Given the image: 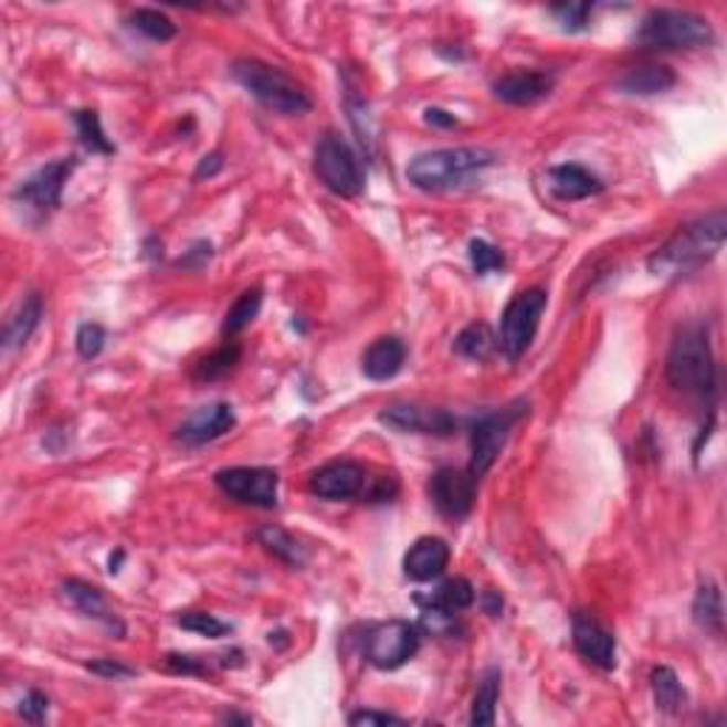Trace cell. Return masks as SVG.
I'll return each instance as SVG.
<instances>
[{"mask_svg": "<svg viewBox=\"0 0 727 727\" xmlns=\"http://www.w3.org/2000/svg\"><path fill=\"white\" fill-rule=\"evenodd\" d=\"M651 691H654V702L662 714L676 716L688 705V694L682 688L676 671L668 668V665H660V668L651 671Z\"/></svg>", "mask_w": 727, "mask_h": 727, "instance_id": "d4e9b609", "label": "cell"}, {"mask_svg": "<svg viewBox=\"0 0 727 727\" xmlns=\"http://www.w3.org/2000/svg\"><path fill=\"white\" fill-rule=\"evenodd\" d=\"M225 721H242V725H251V716H236V714H231V716H225Z\"/></svg>", "mask_w": 727, "mask_h": 727, "instance_id": "f6af8a7d", "label": "cell"}, {"mask_svg": "<svg viewBox=\"0 0 727 727\" xmlns=\"http://www.w3.org/2000/svg\"><path fill=\"white\" fill-rule=\"evenodd\" d=\"M259 310H262V291H259V287H251V291L242 293V296H239L236 302L231 305V310L225 313V322H222V333H225L228 338L239 336V333L245 330V327L251 325L253 318L259 316Z\"/></svg>", "mask_w": 727, "mask_h": 727, "instance_id": "4dcf8cb0", "label": "cell"}, {"mask_svg": "<svg viewBox=\"0 0 727 727\" xmlns=\"http://www.w3.org/2000/svg\"><path fill=\"white\" fill-rule=\"evenodd\" d=\"M727 236V213L714 211L708 217L682 225L674 236L649 259V271L662 278L688 276L719 256Z\"/></svg>", "mask_w": 727, "mask_h": 727, "instance_id": "6da1fadb", "label": "cell"}, {"mask_svg": "<svg viewBox=\"0 0 727 727\" xmlns=\"http://www.w3.org/2000/svg\"><path fill=\"white\" fill-rule=\"evenodd\" d=\"M421 649V629L410 620L378 622L364 636V660L378 671H398Z\"/></svg>", "mask_w": 727, "mask_h": 727, "instance_id": "52a82bcc", "label": "cell"}, {"mask_svg": "<svg viewBox=\"0 0 727 727\" xmlns=\"http://www.w3.org/2000/svg\"><path fill=\"white\" fill-rule=\"evenodd\" d=\"M477 600L475 594V586H472L466 577H455V580H446L441 582L435 591H430V594L423 597L418 594L415 602L421 605L423 611H441V614H461V611L472 609Z\"/></svg>", "mask_w": 727, "mask_h": 727, "instance_id": "603a6c76", "label": "cell"}, {"mask_svg": "<svg viewBox=\"0 0 727 727\" xmlns=\"http://www.w3.org/2000/svg\"><path fill=\"white\" fill-rule=\"evenodd\" d=\"M714 43V29L705 18L682 9H651L634 32V46L649 52L702 49Z\"/></svg>", "mask_w": 727, "mask_h": 727, "instance_id": "5b68a950", "label": "cell"}, {"mask_svg": "<svg viewBox=\"0 0 727 727\" xmlns=\"http://www.w3.org/2000/svg\"><path fill=\"white\" fill-rule=\"evenodd\" d=\"M239 86L251 92L267 112L282 114V117H298L313 108V99L296 80L282 69L262 63V60H236L231 69Z\"/></svg>", "mask_w": 727, "mask_h": 727, "instance_id": "277c9868", "label": "cell"}, {"mask_svg": "<svg viewBox=\"0 0 727 727\" xmlns=\"http://www.w3.org/2000/svg\"><path fill=\"white\" fill-rule=\"evenodd\" d=\"M166 668L171 674H186V676H202L211 671V662L202 660V656L191 654H168L166 656Z\"/></svg>", "mask_w": 727, "mask_h": 727, "instance_id": "74e56055", "label": "cell"}, {"mask_svg": "<svg viewBox=\"0 0 727 727\" xmlns=\"http://www.w3.org/2000/svg\"><path fill=\"white\" fill-rule=\"evenodd\" d=\"M546 305H549V293L542 287H529V291L512 296L501 316V336H497V347L509 361H517L529 352L531 341L540 330Z\"/></svg>", "mask_w": 727, "mask_h": 727, "instance_id": "8992f818", "label": "cell"}, {"mask_svg": "<svg viewBox=\"0 0 727 727\" xmlns=\"http://www.w3.org/2000/svg\"><path fill=\"white\" fill-rule=\"evenodd\" d=\"M239 358H242V347H239L236 341H228V345H222L219 350L208 352L202 361H197L193 378H197V381H219V378L231 376V372L236 370Z\"/></svg>", "mask_w": 727, "mask_h": 727, "instance_id": "f546056e", "label": "cell"}, {"mask_svg": "<svg viewBox=\"0 0 727 727\" xmlns=\"http://www.w3.org/2000/svg\"><path fill=\"white\" fill-rule=\"evenodd\" d=\"M74 126H77L80 143L92 154H114V146L108 143L106 131L99 126L97 112H74Z\"/></svg>", "mask_w": 727, "mask_h": 727, "instance_id": "d6a6232c", "label": "cell"}, {"mask_svg": "<svg viewBox=\"0 0 727 727\" xmlns=\"http://www.w3.org/2000/svg\"><path fill=\"white\" fill-rule=\"evenodd\" d=\"M60 594H63V600H66L74 611H80V614L88 617V620H97L99 625H106V631L112 636H117V640L126 636V625L108 609L106 597H103V591H99L97 586H92V582L86 580H66L60 586Z\"/></svg>", "mask_w": 727, "mask_h": 727, "instance_id": "2e32d148", "label": "cell"}, {"mask_svg": "<svg viewBox=\"0 0 727 727\" xmlns=\"http://www.w3.org/2000/svg\"><path fill=\"white\" fill-rule=\"evenodd\" d=\"M571 640H575L577 654L586 662L602 671L617 668V640L600 620H594L586 611H577L571 620Z\"/></svg>", "mask_w": 727, "mask_h": 727, "instance_id": "5bb4252c", "label": "cell"}, {"mask_svg": "<svg viewBox=\"0 0 727 727\" xmlns=\"http://www.w3.org/2000/svg\"><path fill=\"white\" fill-rule=\"evenodd\" d=\"M470 262H472V271H475L477 276H489V273L506 267L503 253L497 251L495 245H489V242H483V239H472L470 242Z\"/></svg>", "mask_w": 727, "mask_h": 727, "instance_id": "e575fe53", "label": "cell"}, {"mask_svg": "<svg viewBox=\"0 0 727 727\" xmlns=\"http://www.w3.org/2000/svg\"><path fill=\"white\" fill-rule=\"evenodd\" d=\"M43 318V296L40 293H29L20 298V305L9 313L7 325H3V352H14L27 345L32 333L40 327Z\"/></svg>", "mask_w": 727, "mask_h": 727, "instance_id": "7402d4cb", "label": "cell"}, {"mask_svg": "<svg viewBox=\"0 0 727 727\" xmlns=\"http://www.w3.org/2000/svg\"><path fill=\"white\" fill-rule=\"evenodd\" d=\"M594 12L591 3H560V7H551V14L557 18L566 32H582V29L589 27V18Z\"/></svg>", "mask_w": 727, "mask_h": 727, "instance_id": "d590c367", "label": "cell"}, {"mask_svg": "<svg viewBox=\"0 0 727 727\" xmlns=\"http://www.w3.org/2000/svg\"><path fill=\"white\" fill-rule=\"evenodd\" d=\"M665 372L674 390L696 398H710L716 392V358L710 350L708 330L702 325L682 327L671 341Z\"/></svg>", "mask_w": 727, "mask_h": 727, "instance_id": "3957f363", "label": "cell"}, {"mask_svg": "<svg viewBox=\"0 0 727 727\" xmlns=\"http://www.w3.org/2000/svg\"><path fill=\"white\" fill-rule=\"evenodd\" d=\"M423 119H426L430 126H438V128H455L457 126L455 114L443 112V108H426V112H423Z\"/></svg>", "mask_w": 727, "mask_h": 727, "instance_id": "b9f144b4", "label": "cell"}, {"mask_svg": "<svg viewBox=\"0 0 727 727\" xmlns=\"http://www.w3.org/2000/svg\"><path fill=\"white\" fill-rule=\"evenodd\" d=\"M551 88H555V77L546 72H509L492 83L495 97L509 106H531L537 99L549 97Z\"/></svg>", "mask_w": 727, "mask_h": 727, "instance_id": "ac0fdd59", "label": "cell"}, {"mask_svg": "<svg viewBox=\"0 0 727 727\" xmlns=\"http://www.w3.org/2000/svg\"><path fill=\"white\" fill-rule=\"evenodd\" d=\"M350 721L352 727L364 725V727H372V725H403L401 716H392V714H383V710H356V714H350Z\"/></svg>", "mask_w": 727, "mask_h": 727, "instance_id": "60d3db41", "label": "cell"}, {"mask_svg": "<svg viewBox=\"0 0 727 727\" xmlns=\"http://www.w3.org/2000/svg\"><path fill=\"white\" fill-rule=\"evenodd\" d=\"M233 426H236V415H233L231 403H208V407H199L193 415H188V421H182V426L177 430V441L186 446H202V443L228 435Z\"/></svg>", "mask_w": 727, "mask_h": 727, "instance_id": "9a60e30c", "label": "cell"}, {"mask_svg": "<svg viewBox=\"0 0 727 727\" xmlns=\"http://www.w3.org/2000/svg\"><path fill=\"white\" fill-rule=\"evenodd\" d=\"M676 86V74L668 66H640L631 69L625 77L620 80V88L625 94H636V97H654V94H665Z\"/></svg>", "mask_w": 727, "mask_h": 727, "instance_id": "cb8c5ba5", "label": "cell"}, {"mask_svg": "<svg viewBox=\"0 0 727 727\" xmlns=\"http://www.w3.org/2000/svg\"><path fill=\"white\" fill-rule=\"evenodd\" d=\"M177 622L186 631H193L199 636H208V640H219V636L231 634V625L222 620H217L213 614H206V611H186V614H179Z\"/></svg>", "mask_w": 727, "mask_h": 727, "instance_id": "836d02e7", "label": "cell"}, {"mask_svg": "<svg viewBox=\"0 0 727 727\" xmlns=\"http://www.w3.org/2000/svg\"><path fill=\"white\" fill-rule=\"evenodd\" d=\"M313 171H316L318 182L333 191L336 197L356 199L364 191V168L358 162L356 151L347 146L345 139L336 134L322 137L316 146V159H313Z\"/></svg>", "mask_w": 727, "mask_h": 727, "instance_id": "ba28073f", "label": "cell"}, {"mask_svg": "<svg viewBox=\"0 0 727 727\" xmlns=\"http://www.w3.org/2000/svg\"><path fill=\"white\" fill-rule=\"evenodd\" d=\"M475 489L477 481L470 475V470H455V466H443L432 475L430 481V497L435 503V509L450 520H463L475 506Z\"/></svg>", "mask_w": 727, "mask_h": 727, "instance_id": "7c38bea8", "label": "cell"}, {"mask_svg": "<svg viewBox=\"0 0 727 727\" xmlns=\"http://www.w3.org/2000/svg\"><path fill=\"white\" fill-rule=\"evenodd\" d=\"M546 182H549L551 197L560 199V202H580V199H589L602 191L600 177L591 173L589 168L577 166V162H562V166L549 168Z\"/></svg>", "mask_w": 727, "mask_h": 727, "instance_id": "ffe728a7", "label": "cell"}, {"mask_svg": "<svg viewBox=\"0 0 727 727\" xmlns=\"http://www.w3.org/2000/svg\"><path fill=\"white\" fill-rule=\"evenodd\" d=\"M74 345H77V352L83 358H97L103 347H106V330L94 325V322H86V325H80Z\"/></svg>", "mask_w": 727, "mask_h": 727, "instance_id": "8d00e7d4", "label": "cell"}, {"mask_svg": "<svg viewBox=\"0 0 727 727\" xmlns=\"http://www.w3.org/2000/svg\"><path fill=\"white\" fill-rule=\"evenodd\" d=\"M378 421L387 423L390 430L421 432V435H450L457 426V421L446 410H421L410 403H396L390 410H383Z\"/></svg>", "mask_w": 727, "mask_h": 727, "instance_id": "e0dca14e", "label": "cell"}, {"mask_svg": "<svg viewBox=\"0 0 727 727\" xmlns=\"http://www.w3.org/2000/svg\"><path fill=\"white\" fill-rule=\"evenodd\" d=\"M131 27L146 34L148 40H157V43L177 38L173 20L168 14L157 12V9H137V12H131Z\"/></svg>", "mask_w": 727, "mask_h": 727, "instance_id": "1f68e13d", "label": "cell"}, {"mask_svg": "<svg viewBox=\"0 0 727 727\" xmlns=\"http://www.w3.org/2000/svg\"><path fill=\"white\" fill-rule=\"evenodd\" d=\"M86 668L97 676H106V679H128V676L137 674L134 668H128V665H123V662H114V660L86 662Z\"/></svg>", "mask_w": 727, "mask_h": 727, "instance_id": "ab89813d", "label": "cell"}, {"mask_svg": "<svg viewBox=\"0 0 727 727\" xmlns=\"http://www.w3.org/2000/svg\"><path fill=\"white\" fill-rule=\"evenodd\" d=\"M495 151L489 148H441V151L418 154L407 166V179L418 191L443 193L481 177L486 168L495 166Z\"/></svg>", "mask_w": 727, "mask_h": 727, "instance_id": "7a4b0ae2", "label": "cell"}, {"mask_svg": "<svg viewBox=\"0 0 727 727\" xmlns=\"http://www.w3.org/2000/svg\"><path fill=\"white\" fill-rule=\"evenodd\" d=\"M259 546H265V551H271L276 560H282L291 569H302L307 562V551L287 535L285 529H278V526H265V529L256 531Z\"/></svg>", "mask_w": 727, "mask_h": 727, "instance_id": "83f0119b", "label": "cell"}, {"mask_svg": "<svg viewBox=\"0 0 727 727\" xmlns=\"http://www.w3.org/2000/svg\"><path fill=\"white\" fill-rule=\"evenodd\" d=\"M219 168H222V154H208V157H202L197 171H193V179H211L213 173H219Z\"/></svg>", "mask_w": 727, "mask_h": 727, "instance_id": "7bdbcfd3", "label": "cell"}, {"mask_svg": "<svg viewBox=\"0 0 727 727\" xmlns=\"http://www.w3.org/2000/svg\"><path fill=\"white\" fill-rule=\"evenodd\" d=\"M450 566V546L441 537H421L403 555V575L415 582H430Z\"/></svg>", "mask_w": 727, "mask_h": 727, "instance_id": "d6986e66", "label": "cell"}, {"mask_svg": "<svg viewBox=\"0 0 727 727\" xmlns=\"http://www.w3.org/2000/svg\"><path fill=\"white\" fill-rule=\"evenodd\" d=\"M20 716L32 725H43L49 716V696L43 691H29L23 699H20Z\"/></svg>", "mask_w": 727, "mask_h": 727, "instance_id": "f35d334b", "label": "cell"}, {"mask_svg": "<svg viewBox=\"0 0 727 727\" xmlns=\"http://www.w3.org/2000/svg\"><path fill=\"white\" fill-rule=\"evenodd\" d=\"M367 472L356 461H333L310 475V492L322 501H352L367 492Z\"/></svg>", "mask_w": 727, "mask_h": 727, "instance_id": "4fadbf2b", "label": "cell"}, {"mask_svg": "<svg viewBox=\"0 0 727 727\" xmlns=\"http://www.w3.org/2000/svg\"><path fill=\"white\" fill-rule=\"evenodd\" d=\"M497 699H501V671L489 668L481 676V682H477L475 702H472V716H470L472 725L475 727L495 725Z\"/></svg>", "mask_w": 727, "mask_h": 727, "instance_id": "4316f807", "label": "cell"}, {"mask_svg": "<svg viewBox=\"0 0 727 727\" xmlns=\"http://www.w3.org/2000/svg\"><path fill=\"white\" fill-rule=\"evenodd\" d=\"M407 361V345L398 336L376 338L361 356V372L370 381H390Z\"/></svg>", "mask_w": 727, "mask_h": 727, "instance_id": "44dd1931", "label": "cell"}, {"mask_svg": "<svg viewBox=\"0 0 727 727\" xmlns=\"http://www.w3.org/2000/svg\"><path fill=\"white\" fill-rule=\"evenodd\" d=\"M526 415V403L517 401L506 410H495L489 415L477 418L475 426H472V461H470V475L475 481H481L486 472L495 466V461L501 457L503 446L509 441L512 430H515V423Z\"/></svg>", "mask_w": 727, "mask_h": 727, "instance_id": "9c48e42d", "label": "cell"}, {"mask_svg": "<svg viewBox=\"0 0 727 727\" xmlns=\"http://www.w3.org/2000/svg\"><path fill=\"white\" fill-rule=\"evenodd\" d=\"M495 350H497V336L492 333V327L483 325V322L463 327L455 338V352L463 358H470V361H486Z\"/></svg>", "mask_w": 727, "mask_h": 727, "instance_id": "f1b7e54d", "label": "cell"}, {"mask_svg": "<svg viewBox=\"0 0 727 727\" xmlns=\"http://www.w3.org/2000/svg\"><path fill=\"white\" fill-rule=\"evenodd\" d=\"M501 609H503L501 594H497V591H483V611L489 617H497L501 614Z\"/></svg>", "mask_w": 727, "mask_h": 727, "instance_id": "ee69618b", "label": "cell"}, {"mask_svg": "<svg viewBox=\"0 0 727 727\" xmlns=\"http://www.w3.org/2000/svg\"><path fill=\"white\" fill-rule=\"evenodd\" d=\"M694 622L710 634H721L725 609H721V591L714 580H702L694 597Z\"/></svg>", "mask_w": 727, "mask_h": 727, "instance_id": "484cf974", "label": "cell"}, {"mask_svg": "<svg viewBox=\"0 0 727 727\" xmlns=\"http://www.w3.org/2000/svg\"><path fill=\"white\" fill-rule=\"evenodd\" d=\"M219 492H225L233 501L256 506V509H273L278 503V475L265 466H231L213 475Z\"/></svg>", "mask_w": 727, "mask_h": 727, "instance_id": "30bf717a", "label": "cell"}, {"mask_svg": "<svg viewBox=\"0 0 727 727\" xmlns=\"http://www.w3.org/2000/svg\"><path fill=\"white\" fill-rule=\"evenodd\" d=\"M74 166H77L74 157H63L38 168L32 177H27L14 188V199L34 213L54 211L60 206V199H63V188H66V179L72 177Z\"/></svg>", "mask_w": 727, "mask_h": 727, "instance_id": "8fae6325", "label": "cell"}]
</instances>
